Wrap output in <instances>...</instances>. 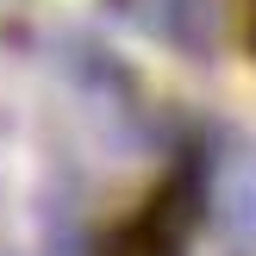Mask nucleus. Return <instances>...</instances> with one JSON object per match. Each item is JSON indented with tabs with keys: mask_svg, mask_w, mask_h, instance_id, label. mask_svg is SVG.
Masks as SVG:
<instances>
[{
	"mask_svg": "<svg viewBox=\"0 0 256 256\" xmlns=\"http://www.w3.org/2000/svg\"><path fill=\"white\" fill-rule=\"evenodd\" d=\"M219 232L232 256H256V144H232L219 156Z\"/></svg>",
	"mask_w": 256,
	"mask_h": 256,
	"instance_id": "1",
	"label": "nucleus"
}]
</instances>
